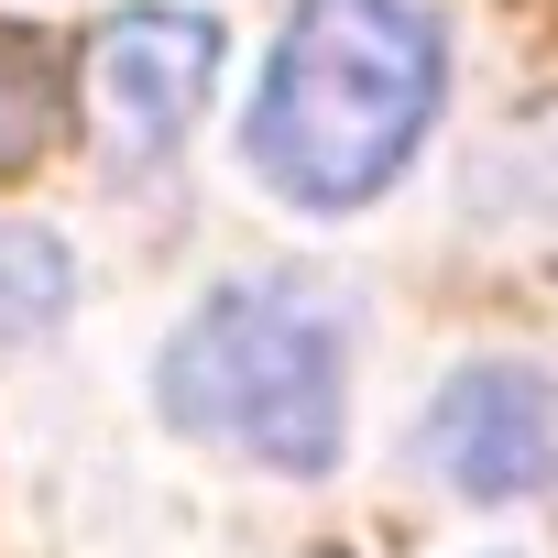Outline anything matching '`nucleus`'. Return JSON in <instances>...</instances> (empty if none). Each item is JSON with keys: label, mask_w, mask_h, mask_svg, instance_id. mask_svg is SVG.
I'll return each mask as SVG.
<instances>
[{"label": "nucleus", "mask_w": 558, "mask_h": 558, "mask_svg": "<svg viewBox=\"0 0 558 558\" xmlns=\"http://www.w3.org/2000/svg\"><path fill=\"white\" fill-rule=\"evenodd\" d=\"M438 23L416 0H296L252 99V175L296 208H362L438 121Z\"/></svg>", "instance_id": "nucleus-1"}, {"label": "nucleus", "mask_w": 558, "mask_h": 558, "mask_svg": "<svg viewBox=\"0 0 558 558\" xmlns=\"http://www.w3.org/2000/svg\"><path fill=\"white\" fill-rule=\"evenodd\" d=\"M154 405H165V427H186L208 449L318 482L340 460V416H351L340 307L307 286H219L197 318H175V340L154 362Z\"/></svg>", "instance_id": "nucleus-2"}, {"label": "nucleus", "mask_w": 558, "mask_h": 558, "mask_svg": "<svg viewBox=\"0 0 558 558\" xmlns=\"http://www.w3.org/2000/svg\"><path fill=\"white\" fill-rule=\"evenodd\" d=\"M219 88V23L175 12V0H143V12H110L88 45V99H99V143L121 165H154L186 143V121Z\"/></svg>", "instance_id": "nucleus-3"}, {"label": "nucleus", "mask_w": 558, "mask_h": 558, "mask_svg": "<svg viewBox=\"0 0 558 558\" xmlns=\"http://www.w3.org/2000/svg\"><path fill=\"white\" fill-rule=\"evenodd\" d=\"M416 460L471 504H514L558 471V395L525 362H471V373L438 384V405L416 427Z\"/></svg>", "instance_id": "nucleus-4"}, {"label": "nucleus", "mask_w": 558, "mask_h": 558, "mask_svg": "<svg viewBox=\"0 0 558 558\" xmlns=\"http://www.w3.org/2000/svg\"><path fill=\"white\" fill-rule=\"evenodd\" d=\"M77 296V274H66V241L56 230H23V219H0V351L12 340H45Z\"/></svg>", "instance_id": "nucleus-5"}, {"label": "nucleus", "mask_w": 558, "mask_h": 558, "mask_svg": "<svg viewBox=\"0 0 558 558\" xmlns=\"http://www.w3.org/2000/svg\"><path fill=\"white\" fill-rule=\"evenodd\" d=\"M56 143V66L34 45H0V175H23Z\"/></svg>", "instance_id": "nucleus-6"}]
</instances>
